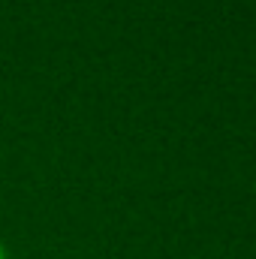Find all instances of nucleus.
<instances>
[{
    "label": "nucleus",
    "instance_id": "obj_1",
    "mask_svg": "<svg viewBox=\"0 0 256 259\" xmlns=\"http://www.w3.org/2000/svg\"><path fill=\"white\" fill-rule=\"evenodd\" d=\"M0 259H6V250H3V244H0Z\"/></svg>",
    "mask_w": 256,
    "mask_h": 259
}]
</instances>
